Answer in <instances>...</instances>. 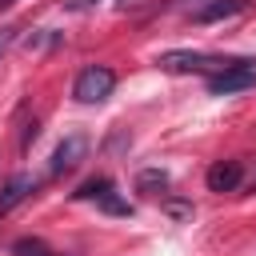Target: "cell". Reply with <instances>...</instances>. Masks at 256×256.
Here are the masks:
<instances>
[{"label":"cell","mask_w":256,"mask_h":256,"mask_svg":"<svg viewBox=\"0 0 256 256\" xmlns=\"http://www.w3.org/2000/svg\"><path fill=\"white\" fill-rule=\"evenodd\" d=\"M156 64L164 72H208V76H216V72L232 68L236 56H216V52H160Z\"/></svg>","instance_id":"6da1fadb"},{"label":"cell","mask_w":256,"mask_h":256,"mask_svg":"<svg viewBox=\"0 0 256 256\" xmlns=\"http://www.w3.org/2000/svg\"><path fill=\"white\" fill-rule=\"evenodd\" d=\"M112 88H116V72L108 68V64H88L80 76H76V100L80 104H104L108 96H112Z\"/></svg>","instance_id":"7a4b0ae2"},{"label":"cell","mask_w":256,"mask_h":256,"mask_svg":"<svg viewBox=\"0 0 256 256\" xmlns=\"http://www.w3.org/2000/svg\"><path fill=\"white\" fill-rule=\"evenodd\" d=\"M248 88H256V64L252 60H236L232 68L208 76V92L212 96H232V92H248Z\"/></svg>","instance_id":"3957f363"},{"label":"cell","mask_w":256,"mask_h":256,"mask_svg":"<svg viewBox=\"0 0 256 256\" xmlns=\"http://www.w3.org/2000/svg\"><path fill=\"white\" fill-rule=\"evenodd\" d=\"M84 156H88V136L72 132V136H64V140L56 144V152H52V164H48V172H52V176H64V172L80 168V160H84Z\"/></svg>","instance_id":"277c9868"},{"label":"cell","mask_w":256,"mask_h":256,"mask_svg":"<svg viewBox=\"0 0 256 256\" xmlns=\"http://www.w3.org/2000/svg\"><path fill=\"white\" fill-rule=\"evenodd\" d=\"M36 192V176H28V172H16V176H8V184L0 188V216H8V212H16L28 196Z\"/></svg>","instance_id":"5b68a950"},{"label":"cell","mask_w":256,"mask_h":256,"mask_svg":"<svg viewBox=\"0 0 256 256\" xmlns=\"http://www.w3.org/2000/svg\"><path fill=\"white\" fill-rule=\"evenodd\" d=\"M240 176H244L240 160H220L208 168V192H232L240 184Z\"/></svg>","instance_id":"8992f818"},{"label":"cell","mask_w":256,"mask_h":256,"mask_svg":"<svg viewBox=\"0 0 256 256\" xmlns=\"http://www.w3.org/2000/svg\"><path fill=\"white\" fill-rule=\"evenodd\" d=\"M244 8H248V0H212V4L196 8L192 20H196V24H216V20H232V16H240Z\"/></svg>","instance_id":"52a82bcc"},{"label":"cell","mask_w":256,"mask_h":256,"mask_svg":"<svg viewBox=\"0 0 256 256\" xmlns=\"http://www.w3.org/2000/svg\"><path fill=\"white\" fill-rule=\"evenodd\" d=\"M136 188H140L144 196H156V192L168 188V172H160V168H144V172L136 176Z\"/></svg>","instance_id":"ba28073f"},{"label":"cell","mask_w":256,"mask_h":256,"mask_svg":"<svg viewBox=\"0 0 256 256\" xmlns=\"http://www.w3.org/2000/svg\"><path fill=\"white\" fill-rule=\"evenodd\" d=\"M104 192H112V180H108V176H92V180H84L72 196H76V200H100Z\"/></svg>","instance_id":"9c48e42d"},{"label":"cell","mask_w":256,"mask_h":256,"mask_svg":"<svg viewBox=\"0 0 256 256\" xmlns=\"http://www.w3.org/2000/svg\"><path fill=\"white\" fill-rule=\"evenodd\" d=\"M96 204H100V208H104L108 216H128V212H132V208H128V200H120L116 192H104V196H100Z\"/></svg>","instance_id":"30bf717a"},{"label":"cell","mask_w":256,"mask_h":256,"mask_svg":"<svg viewBox=\"0 0 256 256\" xmlns=\"http://www.w3.org/2000/svg\"><path fill=\"white\" fill-rule=\"evenodd\" d=\"M12 256H52V252H48L40 240H16V244H12Z\"/></svg>","instance_id":"8fae6325"},{"label":"cell","mask_w":256,"mask_h":256,"mask_svg":"<svg viewBox=\"0 0 256 256\" xmlns=\"http://www.w3.org/2000/svg\"><path fill=\"white\" fill-rule=\"evenodd\" d=\"M12 36H16V28H0V56L8 52V44H12Z\"/></svg>","instance_id":"7c38bea8"},{"label":"cell","mask_w":256,"mask_h":256,"mask_svg":"<svg viewBox=\"0 0 256 256\" xmlns=\"http://www.w3.org/2000/svg\"><path fill=\"white\" fill-rule=\"evenodd\" d=\"M88 4H96V0H68V8H88Z\"/></svg>","instance_id":"4fadbf2b"},{"label":"cell","mask_w":256,"mask_h":256,"mask_svg":"<svg viewBox=\"0 0 256 256\" xmlns=\"http://www.w3.org/2000/svg\"><path fill=\"white\" fill-rule=\"evenodd\" d=\"M12 4H16V0H0V8H12Z\"/></svg>","instance_id":"5bb4252c"}]
</instances>
